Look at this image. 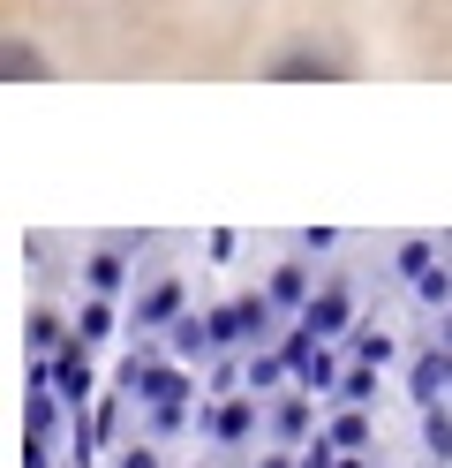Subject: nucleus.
Returning a JSON list of instances; mask_svg holds the SVG:
<instances>
[{
	"instance_id": "obj_1",
	"label": "nucleus",
	"mask_w": 452,
	"mask_h": 468,
	"mask_svg": "<svg viewBox=\"0 0 452 468\" xmlns=\"http://www.w3.org/2000/svg\"><path fill=\"white\" fill-rule=\"evenodd\" d=\"M211 333H219V347L264 340V333H271V295H241V303H226V310H211Z\"/></svg>"
},
{
	"instance_id": "obj_18",
	"label": "nucleus",
	"mask_w": 452,
	"mask_h": 468,
	"mask_svg": "<svg viewBox=\"0 0 452 468\" xmlns=\"http://www.w3.org/2000/svg\"><path fill=\"white\" fill-rule=\"evenodd\" d=\"M113 468H159V446H143V438H136V446H121Z\"/></svg>"
},
{
	"instance_id": "obj_3",
	"label": "nucleus",
	"mask_w": 452,
	"mask_h": 468,
	"mask_svg": "<svg viewBox=\"0 0 452 468\" xmlns=\"http://www.w3.org/2000/svg\"><path fill=\"white\" fill-rule=\"evenodd\" d=\"M211 431H219L226 446H241V438L257 431V393H226L219 408H211Z\"/></svg>"
},
{
	"instance_id": "obj_8",
	"label": "nucleus",
	"mask_w": 452,
	"mask_h": 468,
	"mask_svg": "<svg viewBox=\"0 0 452 468\" xmlns=\"http://www.w3.org/2000/svg\"><path fill=\"white\" fill-rule=\"evenodd\" d=\"M173 317H181V280L143 287V303H136V325H173Z\"/></svg>"
},
{
	"instance_id": "obj_4",
	"label": "nucleus",
	"mask_w": 452,
	"mask_h": 468,
	"mask_svg": "<svg viewBox=\"0 0 452 468\" xmlns=\"http://www.w3.org/2000/svg\"><path fill=\"white\" fill-rule=\"evenodd\" d=\"M46 378H53V393L68 400V408H83V400H90V363H83V347H60V363H53Z\"/></svg>"
},
{
	"instance_id": "obj_2",
	"label": "nucleus",
	"mask_w": 452,
	"mask_h": 468,
	"mask_svg": "<svg viewBox=\"0 0 452 468\" xmlns=\"http://www.w3.org/2000/svg\"><path fill=\"white\" fill-rule=\"evenodd\" d=\"M166 347H173V363H204L211 347H219V333H211V317H173Z\"/></svg>"
},
{
	"instance_id": "obj_15",
	"label": "nucleus",
	"mask_w": 452,
	"mask_h": 468,
	"mask_svg": "<svg viewBox=\"0 0 452 468\" xmlns=\"http://www.w3.org/2000/svg\"><path fill=\"white\" fill-rule=\"evenodd\" d=\"M354 356L377 370V363H392V340H384V333H354Z\"/></svg>"
},
{
	"instance_id": "obj_20",
	"label": "nucleus",
	"mask_w": 452,
	"mask_h": 468,
	"mask_svg": "<svg viewBox=\"0 0 452 468\" xmlns=\"http://www.w3.org/2000/svg\"><path fill=\"white\" fill-rule=\"evenodd\" d=\"M257 468H301V461H294V453H264Z\"/></svg>"
},
{
	"instance_id": "obj_19",
	"label": "nucleus",
	"mask_w": 452,
	"mask_h": 468,
	"mask_svg": "<svg viewBox=\"0 0 452 468\" xmlns=\"http://www.w3.org/2000/svg\"><path fill=\"white\" fill-rule=\"evenodd\" d=\"M430 446H437V461H452V423L445 416H430Z\"/></svg>"
},
{
	"instance_id": "obj_5",
	"label": "nucleus",
	"mask_w": 452,
	"mask_h": 468,
	"mask_svg": "<svg viewBox=\"0 0 452 468\" xmlns=\"http://www.w3.org/2000/svg\"><path fill=\"white\" fill-rule=\"evenodd\" d=\"M271 76H279V83H324V76H340V61H324V53L317 46H294V53H279V61H271Z\"/></svg>"
},
{
	"instance_id": "obj_21",
	"label": "nucleus",
	"mask_w": 452,
	"mask_h": 468,
	"mask_svg": "<svg viewBox=\"0 0 452 468\" xmlns=\"http://www.w3.org/2000/svg\"><path fill=\"white\" fill-rule=\"evenodd\" d=\"M331 468H370V461H362V453H340V461H331Z\"/></svg>"
},
{
	"instance_id": "obj_17",
	"label": "nucleus",
	"mask_w": 452,
	"mask_h": 468,
	"mask_svg": "<svg viewBox=\"0 0 452 468\" xmlns=\"http://www.w3.org/2000/svg\"><path fill=\"white\" fill-rule=\"evenodd\" d=\"M340 400H354V408L370 400V363H362V370H347V378H340Z\"/></svg>"
},
{
	"instance_id": "obj_7",
	"label": "nucleus",
	"mask_w": 452,
	"mask_h": 468,
	"mask_svg": "<svg viewBox=\"0 0 452 468\" xmlns=\"http://www.w3.org/2000/svg\"><path fill=\"white\" fill-rule=\"evenodd\" d=\"M310 272L301 265H271V310H310Z\"/></svg>"
},
{
	"instance_id": "obj_6",
	"label": "nucleus",
	"mask_w": 452,
	"mask_h": 468,
	"mask_svg": "<svg viewBox=\"0 0 452 468\" xmlns=\"http://www.w3.org/2000/svg\"><path fill=\"white\" fill-rule=\"evenodd\" d=\"M340 325H347V287H324V295L301 310V333H310V340H324V333H340Z\"/></svg>"
},
{
	"instance_id": "obj_14",
	"label": "nucleus",
	"mask_w": 452,
	"mask_h": 468,
	"mask_svg": "<svg viewBox=\"0 0 452 468\" xmlns=\"http://www.w3.org/2000/svg\"><path fill=\"white\" fill-rule=\"evenodd\" d=\"M400 272H407V280H422V272H437V257H430V242H407V250H400Z\"/></svg>"
},
{
	"instance_id": "obj_12",
	"label": "nucleus",
	"mask_w": 452,
	"mask_h": 468,
	"mask_svg": "<svg viewBox=\"0 0 452 468\" xmlns=\"http://www.w3.org/2000/svg\"><path fill=\"white\" fill-rule=\"evenodd\" d=\"M331 446H347V453H362V446H370V416H354V408H347V416L331 423Z\"/></svg>"
},
{
	"instance_id": "obj_11",
	"label": "nucleus",
	"mask_w": 452,
	"mask_h": 468,
	"mask_svg": "<svg viewBox=\"0 0 452 468\" xmlns=\"http://www.w3.org/2000/svg\"><path fill=\"white\" fill-rule=\"evenodd\" d=\"M106 333H113V310H106V295H90L76 310V340H106Z\"/></svg>"
},
{
	"instance_id": "obj_10",
	"label": "nucleus",
	"mask_w": 452,
	"mask_h": 468,
	"mask_svg": "<svg viewBox=\"0 0 452 468\" xmlns=\"http://www.w3.org/2000/svg\"><path fill=\"white\" fill-rule=\"evenodd\" d=\"M83 280H90V295H113V287L129 280V265H121V250H99V257L83 265Z\"/></svg>"
},
{
	"instance_id": "obj_16",
	"label": "nucleus",
	"mask_w": 452,
	"mask_h": 468,
	"mask_svg": "<svg viewBox=\"0 0 452 468\" xmlns=\"http://www.w3.org/2000/svg\"><path fill=\"white\" fill-rule=\"evenodd\" d=\"M415 287H422V303H452V272H445V265H437V272H422Z\"/></svg>"
},
{
	"instance_id": "obj_9",
	"label": "nucleus",
	"mask_w": 452,
	"mask_h": 468,
	"mask_svg": "<svg viewBox=\"0 0 452 468\" xmlns=\"http://www.w3.org/2000/svg\"><path fill=\"white\" fill-rule=\"evenodd\" d=\"M0 76H8V83H38V76H46V61H38V46H23V38H8V53H0Z\"/></svg>"
},
{
	"instance_id": "obj_13",
	"label": "nucleus",
	"mask_w": 452,
	"mask_h": 468,
	"mask_svg": "<svg viewBox=\"0 0 452 468\" xmlns=\"http://www.w3.org/2000/svg\"><path fill=\"white\" fill-rule=\"evenodd\" d=\"M271 423H279V438H301V431H310V393L279 400V416H271Z\"/></svg>"
}]
</instances>
